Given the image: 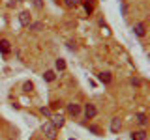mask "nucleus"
<instances>
[{"instance_id": "nucleus-1", "label": "nucleus", "mask_w": 150, "mask_h": 140, "mask_svg": "<svg viewBox=\"0 0 150 140\" xmlns=\"http://www.w3.org/2000/svg\"><path fill=\"white\" fill-rule=\"evenodd\" d=\"M41 131H43V134L49 140H56V134H58V127H54L51 121H47V123L41 125Z\"/></svg>"}, {"instance_id": "nucleus-2", "label": "nucleus", "mask_w": 150, "mask_h": 140, "mask_svg": "<svg viewBox=\"0 0 150 140\" xmlns=\"http://www.w3.org/2000/svg\"><path fill=\"white\" fill-rule=\"evenodd\" d=\"M19 22L21 26H28L32 22V17H30V11H21L19 13Z\"/></svg>"}, {"instance_id": "nucleus-3", "label": "nucleus", "mask_w": 150, "mask_h": 140, "mask_svg": "<svg viewBox=\"0 0 150 140\" xmlns=\"http://www.w3.org/2000/svg\"><path fill=\"white\" fill-rule=\"evenodd\" d=\"M98 114V110H96V106L94 105H90V103H88L86 106H84V116H86V120H92L94 116Z\"/></svg>"}, {"instance_id": "nucleus-4", "label": "nucleus", "mask_w": 150, "mask_h": 140, "mask_svg": "<svg viewBox=\"0 0 150 140\" xmlns=\"http://www.w3.org/2000/svg\"><path fill=\"white\" fill-rule=\"evenodd\" d=\"M133 34L137 37H143L144 34H146V28H144L143 22H137V24H133Z\"/></svg>"}, {"instance_id": "nucleus-5", "label": "nucleus", "mask_w": 150, "mask_h": 140, "mask_svg": "<svg viewBox=\"0 0 150 140\" xmlns=\"http://www.w3.org/2000/svg\"><path fill=\"white\" fill-rule=\"evenodd\" d=\"M120 129H122L120 118H112L111 120V133H120Z\"/></svg>"}, {"instance_id": "nucleus-6", "label": "nucleus", "mask_w": 150, "mask_h": 140, "mask_svg": "<svg viewBox=\"0 0 150 140\" xmlns=\"http://www.w3.org/2000/svg\"><path fill=\"white\" fill-rule=\"evenodd\" d=\"M51 123H53L54 127H62V125H64V116H62V114L51 116Z\"/></svg>"}, {"instance_id": "nucleus-7", "label": "nucleus", "mask_w": 150, "mask_h": 140, "mask_svg": "<svg viewBox=\"0 0 150 140\" xmlns=\"http://www.w3.org/2000/svg\"><path fill=\"white\" fill-rule=\"evenodd\" d=\"M68 112L71 116H79V114H81V105H77V103H69V105H68Z\"/></svg>"}, {"instance_id": "nucleus-8", "label": "nucleus", "mask_w": 150, "mask_h": 140, "mask_svg": "<svg viewBox=\"0 0 150 140\" xmlns=\"http://www.w3.org/2000/svg\"><path fill=\"white\" fill-rule=\"evenodd\" d=\"M11 43H9L8 39H0V52H2L4 56L9 54V50H11V47H9Z\"/></svg>"}, {"instance_id": "nucleus-9", "label": "nucleus", "mask_w": 150, "mask_h": 140, "mask_svg": "<svg viewBox=\"0 0 150 140\" xmlns=\"http://www.w3.org/2000/svg\"><path fill=\"white\" fill-rule=\"evenodd\" d=\"M131 140H146V133L144 131H135V133H131Z\"/></svg>"}, {"instance_id": "nucleus-10", "label": "nucleus", "mask_w": 150, "mask_h": 140, "mask_svg": "<svg viewBox=\"0 0 150 140\" xmlns=\"http://www.w3.org/2000/svg\"><path fill=\"white\" fill-rule=\"evenodd\" d=\"M98 78H100L103 84H109L112 77H111V73H98Z\"/></svg>"}, {"instance_id": "nucleus-11", "label": "nucleus", "mask_w": 150, "mask_h": 140, "mask_svg": "<svg viewBox=\"0 0 150 140\" xmlns=\"http://www.w3.org/2000/svg\"><path fill=\"white\" fill-rule=\"evenodd\" d=\"M135 120H137V123H139V125H143V127L146 125V116H144L143 112H139V114L135 116Z\"/></svg>"}, {"instance_id": "nucleus-12", "label": "nucleus", "mask_w": 150, "mask_h": 140, "mask_svg": "<svg viewBox=\"0 0 150 140\" xmlns=\"http://www.w3.org/2000/svg\"><path fill=\"white\" fill-rule=\"evenodd\" d=\"M66 8H77L79 4H81V0H64Z\"/></svg>"}, {"instance_id": "nucleus-13", "label": "nucleus", "mask_w": 150, "mask_h": 140, "mask_svg": "<svg viewBox=\"0 0 150 140\" xmlns=\"http://www.w3.org/2000/svg\"><path fill=\"white\" fill-rule=\"evenodd\" d=\"M43 78L47 82H53L54 78H56V75H54V71H45V75H43Z\"/></svg>"}, {"instance_id": "nucleus-14", "label": "nucleus", "mask_w": 150, "mask_h": 140, "mask_svg": "<svg viewBox=\"0 0 150 140\" xmlns=\"http://www.w3.org/2000/svg\"><path fill=\"white\" fill-rule=\"evenodd\" d=\"M30 30H36V32H40V30H43V22H30Z\"/></svg>"}, {"instance_id": "nucleus-15", "label": "nucleus", "mask_w": 150, "mask_h": 140, "mask_svg": "<svg viewBox=\"0 0 150 140\" xmlns=\"http://www.w3.org/2000/svg\"><path fill=\"white\" fill-rule=\"evenodd\" d=\"M56 69H58V71H64V69H66V62H64L62 58L56 60Z\"/></svg>"}, {"instance_id": "nucleus-16", "label": "nucleus", "mask_w": 150, "mask_h": 140, "mask_svg": "<svg viewBox=\"0 0 150 140\" xmlns=\"http://www.w3.org/2000/svg\"><path fill=\"white\" fill-rule=\"evenodd\" d=\"M41 114L47 116V118H51V116H53V114H51V110L47 108V106H41Z\"/></svg>"}, {"instance_id": "nucleus-17", "label": "nucleus", "mask_w": 150, "mask_h": 140, "mask_svg": "<svg viewBox=\"0 0 150 140\" xmlns=\"http://www.w3.org/2000/svg\"><path fill=\"white\" fill-rule=\"evenodd\" d=\"M32 4H34V6H36L38 9H41V8H43V0H32Z\"/></svg>"}, {"instance_id": "nucleus-18", "label": "nucleus", "mask_w": 150, "mask_h": 140, "mask_svg": "<svg viewBox=\"0 0 150 140\" xmlns=\"http://www.w3.org/2000/svg\"><path fill=\"white\" fill-rule=\"evenodd\" d=\"M23 90H25V92H30L32 90V82H25V84H23Z\"/></svg>"}, {"instance_id": "nucleus-19", "label": "nucleus", "mask_w": 150, "mask_h": 140, "mask_svg": "<svg viewBox=\"0 0 150 140\" xmlns=\"http://www.w3.org/2000/svg\"><path fill=\"white\" fill-rule=\"evenodd\" d=\"M90 131L94 134H100V127H96V125H90Z\"/></svg>"}, {"instance_id": "nucleus-20", "label": "nucleus", "mask_w": 150, "mask_h": 140, "mask_svg": "<svg viewBox=\"0 0 150 140\" xmlns=\"http://www.w3.org/2000/svg\"><path fill=\"white\" fill-rule=\"evenodd\" d=\"M84 9H86V13H92V6L88 2H84Z\"/></svg>"}, {"instance_id": "nucleus-21", "label": "nucleus", "mask_w": 150, "mask_h": 140, "mask_svg": "<svg viewBox=\"0 0 150 140\" xmlns=\"http://www.w3.org/2000/svg\"><path fill=\"white\" fill-rule=\"evenodd\" d=\"M131 84H133V86H139L141 80H139V78H131Z\"/></svg>"}, {"instance_id": "nucleus-22", "label": "nucleus", "mask_w": 150, "mask_h": 140, "mask_svg": "<svg viewBox=\"0 0 150 140\" xmlns=\"http://www.w3.org/2000/svg\"><path fill=\"white\" fill-rule=\"evenodd\" d=\"M69 140H73V138H69Z\"/></svg>"}]
</instances>
